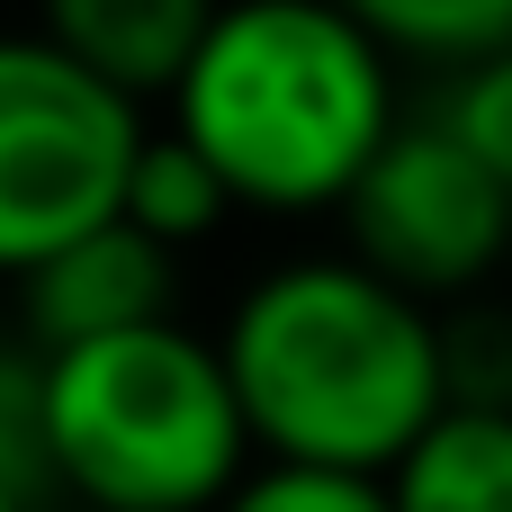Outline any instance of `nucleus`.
Masks as SVG:
<instances>
[{"instance_id": "obj_1", "label": "nucleus", "mask_w": 512, "mask_h": 512, "mask_svg": "<svg viewBox=\"0 0 512 512\" xmlns=\"http://www.w3.org/2000/svg\"><path fill=\"white\" fill-rule=\"evenodd\" d=\"M252 459L387 477L441 414V315L369 279L351 252L261 270L216 333Z\"/></svg>"}, {"instance_id": "obj_2", "label": "nucleus", "mask_w": 512, "mask_h": 512, "mask_svg": "<svg viewBox=\"0 0 512 512\" xmlns=\"http://www.w3.org/2000/svg\"><path fill=\"white\" fill-rule=\"evenodd\" d=\"M396 126V63L378 54L360 9L324 0L207 9V36L171 90V135L225 180L234 207L270 216L342 207Z\"/></svg>"}, {"instance_id": "obj_3", "label": "nucleus", "mask_w": 512, "mask_h": 512, "mask_svg": "<svg viewBox=\"0 0 512 512\" xmlns=\"http://www.w3.org/2000/svg\"><path fill=\"white\" fill-rule=\"evenodd\" d=\"M45 477L72 512H216L252 477V441L216 342L153 324L36 360Z\"/></svg>"}, {"instance_id": "obj_4", "label": "nucleus", "mask_w": 512, "mask_h": 512, "mask_svg": "<svg viewBox=\"0 0 512 512\" xmlns=\"http://www.w3.org/2000/svg\"><path fill=\"white\" fill-rule=\"evenodd\" d=\"M144 117L99 90L45 27L0 36V279L117 225Z\"/></svg>"}, {"instance_id": "obj_5", "label": "nucleus", "mask_w": 512, "mask_h": 512, "mask_svg": "<svg viewBox=\"0 0 512 512\" xmlns=\"http://www.w3.org/2000/svg\"><path fill=\"white\" fill-rule=\"evenodd\" d=\"M342 234L351 261L369 279H387L414 306H459L468 288H486L512 252V198L486 180V162L441 126V117H405L378 162L351 180L342 198Z\"/></svg>"}, {"instance_id": "obj_6", "label": "nucleus", "mask_w": 512, "mask_h": 512, "mask_svg": "<svg viewBox=\"0 0 512 512\" xmlns=\"http://www.w3.org/2000/svg\"><path fill=\"white\" fill-rule=\"evenodd\" d=\"M18 324H27L36 360L90 351L117 333H153V324H171V252L144 243L135 225H99L18 279Z\"/></svg>"}, {"instance_id": "obj_7", "label": "nucleus", "mask_w": 512, "mask_h": 512, "mask_svg": "<svg viewBox=\"0 0 512 512\" xmlns=\"http://www.w3.org/2000/svg\"><path fill=\"white\" fill-rule=\"evenodd\" d=\"M45 36H54L99 90H117V99L144 117L153 99L171 108L189 54H198V36H207V9H198V0H63V9L45 18Z\"/></svg>"}, {"instance_id": "obj_8", "label": "nucleus", "mask_w": 512, "mask_h": 512, "mask_svg": "<svg viewBox=\"0 0 512 512\" xmlns=\"http://www.w3.org/2000/svg\"><path fill=\"white\" fill-rule=\"evenodd\" d=\"M378 486L387 512H512V414H441Z\"/></svg>"}, {"instance_id": "obj_9", "label": "nucleus", "mask_w": 512, "mask_h": 512, "mask_svg": "<svg viewBox=\"0 0 512 512\" xmlns=\"http://www.w3.org/2000/svg\"><path fill=\"white\" fill-rule=\"evenodd\" d=\"M234 216V198H225V180L162 126H144V144H135V162H126V198H117V225H135L144 243H162V252H180V243H198V234H216Z\"/></svg>"}, {"instance_id": "obj_10", "label": "nucleus", "mask_w": 512, "mask_h": 512, "mask_svg": "<svg viewBox=\"0 0 512 512\" xmlns=\"http://www.w3.org/2000/svg\"><path fill=\"white\" fill-rule=\"evenodd\" d=\"M360 27L378 36L387 63H414V72H477L486 54L512 45V0H369Z\"/></svg>"}, {"instance_id": "obj_11", "label": "nucleus", "mask_w": 512, "mask_h": 512, "mask_svg": "<svg viewBox=\"0 0 512 512\" xmlns=\"http://www.w3.org/2000/svg\"><path fill=\"white\" fill-rule=\"evenodd\" d=\"M441 387H450V414H512V315L504 306H450L441 315Z\"/></svg>"}, {"instance_id": "obj_12", "label": "nucleus", "mask_w": 512, "mask_h": 512, "mask_svg": "<svg viewBox=\"0 0 512 512\" xmlns=\"http://www.w3.org/2000/svg\"><path fill=\"white\" fill-rule=\"evenodd\" d=\"M477 162H486V180L512 198V45L504 54H486L477 72H459L450 90H441V108H432Z\"/></svg>"}, {"instance_id": "obj_13", "label": "nucleus", "mask_w": 512, "mask_h": 512, "mask_svg": "<svg viewBox=\"0 0 512 512\" xmlns=\"http://www.w3.org/2000/svg\"><path fill=\"white\" fill-rule=\"evenodd\" d=\"M216 512H387L378 477H333V468H252Z\"/></svg>"}, {"instance_id": "obj_14", "label": "nucleus", "mask_w": 512, "mask_h": 512, "mask_svg": "<svg viewBox=\"0 0 512 512\" xmlns=\"http://www.w3.org/2000/svg\"><path fill=\"white\" fill-rule=\"evenodd\" d=\"M0 512H36V504H27V495H18V486H0Z\"/></svg>"}, {"instance_id": "obj_15", "label": "nucleus", "mask_w": 512, "mask_h": 512, "mask_svg": "<svg viewBox=\"0 0 512 512\" xmlns=\"http://www.w3.org/2000/svg\"><path fill=\"white\" fill-rule=\"evenodd\" d=\"M0 351H9V342H0Z\"/></svg>"}]
</instances>
